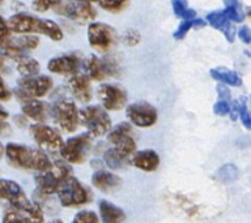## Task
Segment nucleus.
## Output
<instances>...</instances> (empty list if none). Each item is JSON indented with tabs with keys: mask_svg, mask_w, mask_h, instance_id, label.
I'll return each mask as SVG.
<instances>
[{
	"mask_svg": "<svg viewBox=\"0 0 251 223\" xmlns=\"http://www.w3.org/2000/svg\"><path fill=\"white\" fill-rule=\"evenodd\" d=\"M172 8L174 15L183 21L196 19V12L188 7L187 0H172Z\"/></svg>",
	"mask_w": 251,
	"mask_h": 223,
	"instance_id": "obj_29",
	"label": "nucleus"
},
{
	"mask_svg": "<svg viewBox=\"0 0 251 223\" xmlns=\"http://www.w3.org/2000/svg\"><path fill=\"white\" fill-rule=\"evenodd\" d=\"M205 22H204V20L201 19H195V20H186V21H182L179 23V26L176 27V30L174 31V39L176 41H180V39H183L187 33L191 30L192 27H199V26H204Z\"/></svg>",
	"mask_w": 251,
	"mask_h": 223,
	"instance_id": "obj_31",
	"label": "nucleus"
},
{
	"mask_svg": "<svg viewBox=\"0 0 251 223\" xmlns=\"http://www.w3.org/2000/svg\"><path fill=\"white\" fill-rule=\"evenodd\" d=\"M0 113H1V120L5 121V119H7V117H8V113L5 112V110H4L3 107L0 109Z\"/></svg>",
	"mask_w": 251,
	"mask_h": 223,
	"instance_id": "obj_42",
	"label": "nucleus"
},
{
	"mask_svg": "<svg viewBox=\"0 0 251 223\" xmlns=\"http://www.w3.org/2000/svg\"><path fill=\"white\" fill-rule=\"evenodd\" d=\"M129 121L140 128H148L156 124L157 110L148 102H135L126 110Z\"/></svg>",
	"mask_w": 251,
	"mask_h": 223,
	"instance_id": "obj_14",
	"label": "nucleus"
},
{
	"mask_svg": "<svg viewBox=\"0 0 251 223\" xmlns=\"http://www.w3.org/2000/svg\"><path fill=\"white\" fill-rule=\"evenodd\" d=\"M0 196L1 199L8 201V203L13 207V210L25 215L31 223L45 222L42 209L27 199L23 188L13 180H0Z\"/></svg>",
	"mask_w": 251,
	"mask_h": 223,
	"instance_id": "obj_2",
	"label": "nucleus"
},
{
	"mask_svg": "<svg viewBox=\"0 0 251 223\" xmlns=\"http://www.w3.org/2000/svg\"><path fill=\"white\" fill-rule=\"evenodd\" d=\"M3 223H31L29 219L19 211H7L3 217Z\"/></svg>",
	"mask_w": 251,
	"mask_h": 223,
	"instance_id": "obj_35",
	"label": "nucleus"
},
{
	"mask_svg": "<svg viewBox=\"0 0 251 223\" xmlns=\"http://www.w3.org/2000/svg\"><path fill=\"white\" fill-rule=\"evenodd\" d=\"M103 159L111 170H119V168L126 167L129 162L128 158L122 156L121 153H118L114 148L106 150L105 154H103Z\"/></svg>",
	"mask_w": 251,
	"mask_h": 223,
	"instance_id": "obj_28",
	"label": "nucleus"
},
{
	"mask_svg": "<svg viewBox=\"0 0 251 223\" xmlns=\"http://www.w3.org/2000/svg\"><path fill=\"white\" fill-rule=\"evenodd\" d=\"M238 37L245 45H251V30L249 26H242L238 29Z\"/></svg>",
	"mask_w": 251,
	"mask_h": 223,
	"instance_id": "obj_39",
	"label": "nucleus"
},
{
	"mask_svg": "<svg viewBox=\"0 0 251 223\" xmlns=\"http://www.w3.org/2000/svg\"><path fill=\"white\" fill-rule=\"evenodd\" d=\"M209 74L213 80L221 82L224 85L233 86V88H239L242 85V78L239 77V74L235 70H230L224 67L213 68L209 70Z\"/></svg>",
	"mask_w": 251,
	"mask_h": 223,
	"instance_id": "obj_24",
	"label": "nucleus"
},
{
	"mask_svg": "<svg viewBox=\"0 0 251 223\" xmlns=\"http://www.w3.org/2000/svg\"><path fill=\"white\" fill-rule=\"evenodd\" d=\"M205 20L212 27H215L216 30H220L225 35V38L227 39V42H234L235 38V26L234 22L227 19L226 15L224 13V11H213L211 13H208Z\"/></svg>",
	"mask_w": 251,
	"mask_h": 223,
	"instance_id": "obj_18",
	"label": "nucleus"
},
{
	"mask_svg": "<svg viewBox=\"0 0 251 223\" xmlns=\"http://www.w3.org/2000/svg\"><path fill=\"white\" fill-rule=\"evenodd\" d=\"M59 15L68 17L72 21L76 22H94L97 17V11L89 3H81V1H75V0H68L62 5H59Z\"/></svg>",
	"mask_w": 251,
	"mask_h": 223,
	"instance_id": "obj_13",
	"label": "nucleus"
},
{
	"mask_svg": "<svg viewBox=\"0 0 251 223\" xmlns=\"http://www.w3.org/2000/svg\"><path fill=\"white\" fill-rule=\"evenodd\" d=\"M100 214L103 223H123L126 221L125 211L110 201H100Z\"/></svg>",
	"mask_w": 251,
	"mask_h": 223,
	"instance_id": "obj_23",
	"label": "nucleus"
},
{
	"mask_svg": "<svg viewBox=\"0 0 251 223\" xmlns=\"http://www.w3.org/2000/svg\"><path fill=\"white\" fill-rule=\"evenodd\" d=\"M224 13L226 17L234 23L242 22L245 20V13H243L242 5L239 3V0H224Z\"/></svg>",
	"mask_w": 251,
	"mask_h": 223,
	"instance_id": "obj_27",
	"label": "nucleus"
},
{
	"mask_svg": "<svg viewBox=\"0 0 251 223\" xmlns=\"http://www.w3.org/2000/svg\"><path fill=\"white\" fill-rule=\"evenodd\" d=\"M90 148H92V134L81 133L72 138H68L63 145L60 154H62L63 159L68 163L80 164L86 159Z\"/></svg>",
	"mask_w": 251,
	"mask_h": 223,
	"instance_id": "obj_7",
	"label": "nucleus"
},
{
	"mask_svg": "<svg viewBox=\"0 0 251 223\" xmlns=\"http://www.w3.org/2000/svg\"><path fill=\"white\" fill-rule=\"evenodd\" d=\"M38 46V37L33 34L21 35L19 38H9L7 42L1 43V54L5 58L17 62L24 56H26L29 51L35 50Z\"/></svg>",
	"mask_w": 251,
	"mask_h": 223,
	"instance_id": "obj_12",
	"label": "nucleus"
},
{
	"mask_svg": "<svg viewBox=\"0 0 251 223\" xmlns=\"http://www.w3.org/2000/svg\"><path fill=\"white\" fill-rule=\"evenodd\" d=\"M217 93H219L220 99H229V101H230V93H229V90H227L226 86H217Z\"/></svg>",
	"mask_w": 251,
	"mask_h": 223,
	"instance_id": "obj_40",
	"label": "nucleus"
},
{
	"mask_svg": "<svg viewBox=\"0 0 251 223\" xmlns=\"http://www.w3.org/2000/svg\"><path fill=\"white\" fill-rule=\"evenodd\" d=\"M72 223H98V217L94 211L82 210L75 215Z\"/></svg>",
	"mask_w": 251,
	"mask_h": 223,
	"instance_id": "obj_33",
	"label": "nucleus"
},
{
	"mask_svg": "<svg viewBox=\"0 0 251 223\" xmlns=\"http://www.w3.org/2000/svg\"><path fill=\"white\" fill-rule=\"evenodd\" d=\"M23 112L25 113V116H27L31 120L42 123L47 119V106L43 102L31 99V101L24 103Z\"/></svg>",
	"mask_w": 251,
	"mask_h": 223,
	"instance_id": "obj_25",
	"label": "nucleus"
},
{
	"mask_svg": "<svg viewBox=\"0 0 251 223\" xmlns=\"http://www.w3.org/2000/svg\"><path fill=\"white\" fill-rule=\"evenodd\" d=\"M84 69L86 72V76L94 81H102L106 77L111 76L105 59H100L96 55H90L84 62Z\"/></svg>",
	"mask_w": 251,
	"mask_h": 223,
	"instance_id": "obj_20",
	"label": "nucleus"
},
{
	"mask_svg": "<svg viewBox=\"0 0 251 223\" xmlns=\"http://www.w3.org/2000/svg\"><path fill=\"white\" fill-rule=\"evenodd\" d=\"M75 1H81V3H100L101 0H75Z\"/></svg>",
	"mask_w": 251,
	"mask_h": 223,
	"instance_id": "obj_43",
	"label": "nucleus"
},
{
	"mask_svg": "<svg viewBox=\"0 0 251 223\" xmlns=\"http://www.w3.org/2000/svg\"><path fill=\"white\" fill-rule=\"evenodd\" d=\"M9 98H11V91H8L7 85H5V84L3 82V85H1V94H0V99H1L3 102H5V101H8Z\"/></svg>",
	"mask_w": 251,
	"mask_h": 223,
	"instance_id": "obj_41",
	"label": "nucleus"
},
{
	"mask_svg": "<svg viewBox=\"0 0 251 223\" xmlns=\"http://www.w3.org/2000/svg\"><path fill=\"white\" fill-rule=\"evenodd\" d=\"M81 123L92 136L100 137L111 131V119L105 109L100 106H88L80 111Z\"/></svg>",
	"mask_w": 251,
	"mask_h": 223,
	"instance_id": "obj_5",
	"label": "nucleus"
},
{
	"mask_svg": "<svg viewBox=\"0 0 251 223\" xmlns=\"http://www.w3.org/2000/svg\"><path fill=\"white\" fill-rule=\"evenodd\" d=\"M52 116L56 124L66 132H75L78 127L80 112L71 99H60L52 106Z\"/></svg>",
	"mask_w": 251,
	"mask_h": 223,
	"instance_id": "obj_11",
	"label": "nucleus"
},
{
	"mask_svg": "<svg viewBox=\"0 0 251 223\" xmlns=\"http://www.w3.org/2000/svg\"><path fill=\"white\" fill-rule=\"evenodd\" d=\"M231 111V103L229 99H219L213 106V112L219 116H225Z\"/></svg>",
	"mask_w": 251,
	"mask_h": 223,
	"instance_id": "obj_37",
	"label": "nucleus"
},
{
	"mask_svg": "<svg viewBox=\"0 0 251 223\" xmlns=\"http://www.w3.org/2000/svg\"><path fill=\"white\" fill-rule=\"evenodd\" d=\"M92 183L100 191L110 193V192L117 191L118 188L121 187L122 179L113 172L98 170L92 175Z\"/></svg>",
	"mask_w": 251,
	"mask_h": 223,
	"instance_id": "obj_21",
	"label": "nucleus"
},
{
	"mask_svg": "<svg viewBox=\"0 0 251 223\" xmlns=\"http://www.w3.org/2000/svg\"><path fill=\"white\" fill-rule=\"evenodd\" d=\"M16 68L20 74H23L24 77H29V76H37L39 73V63L35 59L30 56H24L20 60L16 62Z\"/></svg>",
	"mask_w": 251,
	"mask_h": 223,
	"instance_id": "obj_26",
	"label": "nucleus"
},
{
	"mask_svg": "<svg viewBox=\"0 0 251 223\" xmlns=\"http://www.w3.org/2000/svg\"><path fill=\"white\" fill-rule=\"evenodd\" d=\"M59 201L63 206H78L89 201V191L78 181L77 178L70 176L64 180L58 191Z\"/></svg>",
	"mask_w": 251,
	"mask_h": 223,
	"instance_id": "obj_9",
	"label": "nucleus"
},
{
	"mask_svg": "<svg viewBox=\"0 0 251 223\" xmlns=\"http://www.w3.org/2000/svg\"><path fill=\"white\" fill-rule=\"evenodd\" d=\"M122 39H123L125 45L132 47V46H136V45H139V43H140L141 35H140V33H139L137 30H135V29H128V30H126L125 33H123V37H122Z\"/></svg>",
	"mask_w": 251,
	"mask_h": 223,
	"instance_id": "obj_34",
	"label": "nucleus"
},
{
	"mask_svg": "<svg viewBox=\"0 0 251 223\" xmlns=\"http://www.w3.org/2000/svg\"><path fill=\"white\" fill-rule=\"evenodd\" d=\"M107 140L114 145V149L126 158H131L136 152V141L132 137V127L129 123H121L109 132Z\"/></svg>",
	"mask_w": 251,
	"mask_h": 223,
	"instance_id": "obj_10",
	"label": "nucleus"
},
{
	"mask_svg": "<svg viewBox=\"0 0 251 223\" xmlns=\"http://www.w3.org/2000/svg\"><path fill=\"white\" fill-rule=\"evenodd\" d=\"M7 23L12 33L16 34H43L52 39L54 42L62 41L63 34L62 27L52 20L38 19L35 16L26 15V13H16L7 20Z\"/></svg>",
	"mask_w": 251,
	"mask_h": 223,
	"instance_id": "obj_1",
	"label": "nucleus"
},
{
	"mask_svg": "<svg viewBox=\"0 0 251 223\" xmlns=\"http://www.w3.org/2000/svg\"><path fill=\"white\" fill-rule=\"evenodd\" d=\"M70 171L71 168L66 163L52 164V167L49 168L47 171L41 172L39 175L35 176L37 187L45 195H51L55 192L58 193L64 180L70 178Z\"/></svg>",
	"mask_w": 251,
	"mask_h": 223,
	"instance_id": "obj_8",
	"label": "nucleus"
},
{
	"mask_svg": "<svg viewBox=\"0 0 251 223\" xmlns=\"http://www.w3.org/2000/svg\"><path fill=\"white\" fill-rule=\"evenodd\" d=\"M68 85L71 91L76 99L80 102H89L92 99V86H90V78L86 74H75L71 76L68 80Z\"/></svg>",
	"mask_w": 251,
	"mask_h": 223,
	"instance_id": "obj_19",
	"label": "nucleus"
},
{
	"mask_svg": "<svg viewBox=\"0 0 251 223\" xmlns=\"http://www.w3.org/2000/svg\"><path fill=\"white\" fill-rule=\"evenodd\" d=\"M97 94L103 109L109 111H119L127 103V93L117 85L102 84L98 88Z\"/></svg>",
	"mask_w": 251,
	"mask_h": 223,
	"instance_id": "obj_16",
	"label": "nucleus"
},
{
	"mask_svg": "<svg viewBox=\"0 0 251 223\" xmlns=\"http://www.w3.org/2000/svg\"><path fill=\"white\" fill-rule=\"evenodd\" d=\"M128 0H101L100 7L107 12H119L126 7Z\"/></svg>",
	"mask_w": 251,
	"mask_h": 223,
	"instance_id": "obj_32",
	"label": "nucleus"
},
{
	"mask_svg": "<svg viewBox=\"0 0 251 223\" xmlns=\"http://www.w3.org/2000/svg\"><path fill=\"white\" fill-rule=\"evenodd\" d=\"M239 119H241L242 124L247 129H251V113L249 109H247L246 102L243 101V99L239 102Z\"/></svg>",
	"mask_w": 251,
	"mask_h": 223,
	"instance_id": "obj_38",
	"label": "nucleus"
},
{
	"mask_svg": "<svg viewBox=\"0 0 251 223\" xmlns=\"http://www.w3.org/2000/svg\"><path fill=\"white\" fill-rule=\"evenodd\" d=\"M51 223H63V221H60V219H55V221H52Z\"/></svg>",
	"mask_w": 251,
	"mask_h": 223,
	"instance_id": "obj_44",
	"label": "nucleus"
},
{
	"mask_svg": "<svg viewBox=\"0 0 251 223\" xmlns=\"http://www.w3.org/2000/svg\"><path fill=\"white\" fill-rule=\"evenodd\" d=\"M78 68H80V59L75 54L56 56V58L50 59V62L47 63V69L55 74L75 76L77 74Z\"/></svg>",
	"mask_w": 251,
	"mask_h": 223,
	"instance_id": "obj_17",
	"label": "nucleus"
},
{
	"mask_svg": "<svg viewBox=\"0 0 251 223\" xmlns=\"http://www.w3.org/2000/svg\"><path fill=\"white\" fill-rule=\"evenodd\" d=\"M54 86V81L49 76H29L20 78L17 81L16 95L23 103L45 97Z\"/></svg>",
	"mask_w": 251,
	"mask_h": 223,
	"instance_id": "obj_4",
	"label": "nucleus"
},
{
	"mask_svg": "<svg viewBox=\"0 0 251 223\" xmlns=\"http://www.w3.org/2000/svg\"><path fill=\"white\" fill-rule=\"evenodd\" d=\"M216 176L219 178L220 181H223V183L225 184H229V183H233V181H235V180L238 179L239 171L235 164L226 163V164H224L223 167L219 168V171H217Z\"/></svg>",
	"mask_w": 251,
	"mask_h": 223,
	"instance_id": "obj_30",
	"label": "nucleus"
},
{
	"mask_svg": "<svg viewBox=\"0 0 251 223\" xmlns=\"http://www.w3.org/2000/svg\"><path fill=\"white\" fill-rule=\"evenodd\" d=\"M88 42L93 50L105 54L115 46L117 31L107 23L94 21L88 26Z\"/></svg>",
	"mask_w": 251,
	"mask_h": 223,
	"instance_id": "obj_6",
	"label": "nucleus"
},
{
	"mask_svg": "<svg viewBox=\"0 0 251 223\" xmlns=\"http://www.w3.org/2000/svg\"><path fill=\"white\" fill-rule=\"evenodd\" d=\"M5 156L13 166L24 170H35L43 172L52 167L50 158L38 149L29 148L25 145L9 144L5 145Z\"/></svg>",
	"mask_w": 251,
	"mask_h": 223,
	"instance_id": "obj_3",
	"label": "nucleus"
},
{
	"mask_svg": "<svg viewBox=\"0 0 251 223\" xmlns=\"http://www.w3.org/2000/svg\"><path fill=\"white\" fill-rule=\"evenodd\" d=\"M132 164L143 171H156L160 166V156L152 149L141 150L135 153V156H132Z\"/></svg>",
	"mask_w": 251,
	"mask_h": 223,
	"instance_id": "obj_22",
	"label": "nucleus"
},
{
	"mask_svg": "<svg viewBox=\"0 0 251 223\" xmlns=\"http://www.w3.org/2000/svg\"><path fill=\"white\" fill-rule=\"evenodd\" d=\"M30 133L35 142L42 149L50 150V152H56L62 150L63 148V138L58 131L51 128L49 125H45L42 123L39 124L31 125Z\"/></svg>",
	"mask_w": 251,
	"mask_h": 223,
	"instance_id": "obj_15",
	"label": "nucleus"
},
{
	"mask_svg": "<svg viewBox=\"0 0 251 223\" xmlns=\"http://www.w3.org/2000/svg\"><path fill=\"white\" fill-rule=\"evenodd\" d=\"M62 0H33V8L38 12H46L54 7H58Z\"/></svg>",
	"mask_w": 251,
	"mask_h": 223,
	"instance_id": "obj_36",
	"label": "nucleus"
}]
</instances>
